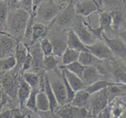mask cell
Masks as SVG:
<instances>
[{"label": "cell", "mask_w": 126, "mask_h": 118, "mask_svg": "<svg viewBox=\"0 0 126 118\" xmlns=\"http://www.w3.org/2000/svg\"><path fill=\"white\" fill-rule=\"evenodd\" d=\"M31 14L20 8H14L9 12L7 28L15 39H22L24 36Z\"/></svg>", "instance_id": "obj_1"}, {"label": "cell", "mask_w": 126, "mask_h": 118, "mask_svg": "<svg viewBox=\"0 0 126 118\" xmlns=\"http://www.w3.org/2000/svg\"><path fill=\"white\" fill-rule=\"evenodd\" d=\"M70 1L63 0L59 4H56L54 0H45L37 9L35 16L37 21L43 24L49 22V24Z\"/></svg>", "instance_id": "obj_2"}, {"label": "cell", "mask_w": 126, "mask_h": 118, "mask_svg": "<svg viewBox=\"0 0 126 118\" xmlns=\"http://www.w3.org/2000/svg\"><path fill=\"white\" fill-rule=\"evenodd\" d=\"M74 0H71L67 5L59 13L56 18L48 25L50 28L54 27L56 29L67 30L72 28L77 17Z\"/></svg>", "instance_id": "obj_3"}, {"label": "cell", "mask_w": 126, "mask_h": 118, "mask_svg": "<svg viewBox=\"0 0 126 118\" xmlns=\"http://www.w3.org/2000/svg\"><path fill=\"white\" fill-rule=\"evenodd\" d=\"M107 106H109V98L107 88L91 94L89 103V112L90 116L95 117Z\"/></svg>", "instance_id": "obj_4"}, {"label": "cell", "mask_w": 126, "mask_h": 118, "mask_svg": "<svg viewBox=\"0 0 126 118\" xmlns=\"http://www.w3.org/2000/svg\"><path fill=\"white\" fill-rule=\"evenodd\" d=\"M71 28L75 31L77 36L81 39V41L85 46L93 45L95 43V38L86 26L85 21L82 18V17L79 15L77 16L76 20Z\"/></svg>", "instance_id": "obj_5"}, {"label": "cell", "mask_w": 126, "mask_h": 118, "mask_svg": "<svg viewBox=\"0 0 126 118\" xmlns=\"http://www.w3.org/2000/svg\"><path fill=\"white\" fill-rule=\"evenodd\" d=\"M77 15L82 17H89L94 13H98L100 5L97 0H74Z\"/></svg>", "instance_id": "obj_6"}, {"label": "cell", "mask_w": 126, "mask_h": 118, "mask_svg": "<svg viewBox=\"0 0 126 118\" xmlns=\"http://www.w3.org/2000/svg\"><path fill=\"white\" fill-rule=\"evenodd\" d=\"M103 41L109 47L113 54L121 58H126V44L120 37L117 36L115 38H109L105 32L102 34Z\"/></svg>", "instance_id": "obj_7"}, {"label": "cell", "mask_w": 126, "mask_h": 118, "mask_svg": "<svg viewBox=\"0 0 126 118\" xmlns=\"http://www.w3.org/2000/svg\"><path fill=\"white\" fill-rule=\"evenodd\" d=\"M86 49L93 54L95 58L99 60H106V59H113V53L109 49V47L103 40H99L95 42L93 45L85 46Z\"/></svg>", "instance_id": "obj_8"}, {"label": "cell", "mask_w": 126, "mask_h": 118, "mask_svg": "<svg viewBox=\"0 0 126 118\" xmlns=\"http://www.w3.org/2000/svg\"><path fill=\"white\" fill-rule=\"evenodd\" d=\"M51 86L53 91L55 94L56 100L59 103L60 106H63L67 104V91L65 87L63 79H54L51 80Z\"/></svg>", "instance_id": "obj_9"}, {"label": "cell", "mask_w": 126, "mask_h": 118, "mask_svg": "<svg viewBox=\"0 0 126 118\" xmlns=\"http://www.w3.org/2000/svg\"><path fill=\"white\" fill-rule=\"evenodd\" d=\"M33 62H32V67L34 72H39L42 69H44V58L45 56L43 54L42 49L40 47V43H34L32 45V48L30 50Z\"/></svg>", "instance_id": "obj_10"}, {"label": "cell", "mask_w": 126, "mask_h": 118, "mask_svg": "<svg viewBox=\"0 0 126 118\" xmlns=\"http://www.w3.org/2000/svg\"><path fill=\"white\" fill-rule=\"evenodd\" d=\"M61 69V71L63 72L67 80L68 81V83L70 84V85L71 86L73 90L75 91V92H78V91H80L85 90L87 88L88 86L85 84V83L83 81V80H82L81 77L72 73L71 72L67 70V69Z\"/></svg>", "instance_id": "obj_11"}, {"label": "cell", "mask_w": 126, "mask_h": 118, "mask_svg": "<svg viewBox=\"0 0 126 118\" xmlns=\"http://www.w3.org/2000/svg\"><path fill=\"white\" fill-rule=\"evenodd\" d=\"M49 29L50 28L49 26L44 24L43 23L38 22V21H35L33 25L31 45L38 43V41L40 42L42 39L46 38Z\"/></svg>", "instance_id": "obj_12"}, {"label": "cell", "mask_w": 126, "mask_h": 118, "mask_svg": "<svg viewBox=\"0 0 126 118\" xmlns=\"http://www.w3.org/2000/svg\"><path fill=\"white\" fill-rule=\"evenodd\" d=\"M67 47L71 48V49L79 50L80 52L88 51L85 45L81 41V39L72 28L67 31Z\"/></svg>", "instance_id": "obj_13"}, {"label": "cell", "mask_w": 126, "mask_h": 118, "mask_svg": "<svg viewBox=\"0 0 126 118\" xmlns=\"http://www.w3.org/2000/svg\"><path fill=\"white\" fill-rule=\"evenodd\" d=\"M102 78V74L98 70L97 68H95V66L85 67L83 76H82V80L87 86H90L95 84V82L103 80Z\"/></svg>", "instance_id": "obj_14"}, {"label": "cell", "mask_w": 126, "mask_h": 118, "mask_svg": "<svg viewBox=\"0 0 126 118\" xmlns=\"http://www.w3.org/2000/svg\"><path fill=\"white\" fill-rule=\"evenodd\" d=\"M99 26L103 32H114L112 28V17L111 14L108 11L105 10H99Z\"/></svg>", "instance_id": "obj_15"}, {"label": "cell", "mask_w": 126, "mask_h": 118, "mask_svg": "<svg viewBox=\"0 0 126 118\" xmlns=\"http://www.w3.org/2000/svg\"><path fill=\"white\" fill-rule=\"evenodd\" d=\"M44 90H45V93L46 94V96L48 99H49V105H50V112L52 113H53L56 110L58 109L59 103L56 100V98L55 96V94L53 91L51 86V83L50 80L48 77V76H46L45 78V82H44Z\"/></svg>", "instance_id": "obj_16"}, {"label": "cell", "mask_w": 126, "mask_h": 118, "mask_svg": "<svg viewBox=\"0 0 126 118\" xmlns=\"http://www.w3.org/2000/svg\"><path fill=\"white\" fill-rule=\"evenodd\" d=\"M29 50H30L28 48V46L25 43L19 42L16 43L14 53V56L16 61V66H18L19 68H22V65L29 53Z\"/></svg>", "instance_id": "obj_17"}, {"label": "cell", "mask_w": 126, "mask_h": 118, "mask_svg": "<svg viewBox=\"0 0 126 118\" xmlns=\"http://www.w3.org/2000/svg\"><path fill=\"white\" fill-rule=\"evenodd\" d=\"M91 94L85 89L76 92L75 97L71 103V106L77 108H87L89 110V103Z\"/></svg>", "instance_id": "obj_18"}, {"label": "cell", "mask_w": 126, "mask_h": 118, "mask_svg": "<svg viewBox=\"0 0 126 118\" xmlns=\"http://www.w3.org/2000/svg\"><path fill=\"white\" fill-rule=\"evenodd\" d=\"M50 40H51L52 43H53V54L55 57H56L57 58H62L63 53L67 48V36L65 39L57 37V38H52Z\"/></svg>", "instance_id": "obj_19"}, {"label": "cell", "mask_w": 126, "mask_h": 118, "mask_svg": "<svg viewBox=\"0 0 126 118\" xmlns=\"http://www.w3.org/2000/svg\"><path fill=\"white\" fill-rule=\"evenodd\" d=\"M54 113L57 114L61 118H78L79 108L67 104L63 106H59Z\"/></svg>", "instance_id": "obj_20"}, {"label": "cell", "mask_w": 126, "mask_h": 118, "mask_svg": "<svg viewBox=\"0 0 126 118\" xmlns=\"http://www.w3.org/2000/svg\"><path fill=\"white\" fill-rule=\"evenodd\" d=\"M15 46H16V44L15 43L14 39L6 36L0 37V58L1 59L5 58L6 54H8Z\"/></svg>", "instance_id": "obj_21"}, {"label": "cell", "mask_w": 126, "mask_h": 118, "mask_svg": "<svg viewBox=\"0 0 126 118\" xmlns=\"http://www.w3.org/2000/svg\"><path fill=\"white\" fill-rule=\"evenodd\" d=\"M32 90V87L24 80H23L20 83L17 94H18V99H19L20 105L22 108L26 106V102H27L29 96L31 94Z\"/></svg>", "instance_id": "obj_22"}, {"label": "cell", "mask_w": 126, "mask_h": 118, "mask_svg": "<svg viewBox=\"0 0 126 118\" xmlns=\"http://www.w3.org/2000/svg\"><path fill=\"white\" fill-rule=\"evenodd\" d=\"M79 62L81 63L85 67L89 66H95L101 62L100 60L91 54L89 51H82L80 52Z\"/></svg>", "instance_id": "obj_23"}, {"label": "cell", "mask_w": 126, "mask_h": 118, "mask_svg": "<svg viewBox=\"0 0 126 118\" xmlns=\"http://www.w3.org/2000/svg\"><path fill=\"white\" fill-rule=\"evenodd\" d=\"M118 84V82H110V81L105 80H101L95 82V84L92 85L88 86L85 90L88 91L90 94H93L99 91L106 89L107 87H111V86L117 85Z\"/></svg>", "instance_id": "obj_24"}, {"label": "cell", "mask_w": 126, "mask_h": 118, "mask_svg": "<svg viewBox=\"0 0 126 118\" xmlns=\"http://www.w3.org/2000/svg\"><path fill=\"white\" fill-rule=\"evenodd\" d=\"M80 55V51L71 49V48H67L62 56V65H67L73 62H75L79 61Z\"/></svg>", "instance_id": "obj_25"}, {"label": "cell", "mask_w": 126, "mask_h": 118, "mask_svg": "<svg viewBox=\"0 0 126 118\" xmlns=\"http://www.w3.org/2000/svg\"><path fill=\"white\" fill-rule=\"evenodd\" d=\"M37 110L41 112H49L50 105L46 94L44 92H38L36 98Z\"/></svg>", "instance_id": "obj_26"}, {"label": "cell", "mask_w": 126, "mask_h": 118, "mask_svg": "<svg viewBox=\"0 0 126 118\" xmlns=\"http://www.w3.org/2000/svg\"><path fill=\"white\" fill-rule=\"evenodd\" d=\"M9 3L7 0L0 1V30H4L7 26L9 15Z\"/></svg>", "instance_id": "obj_27"}, {"label": "cell", "mask_w": 126, "mask_h": 118, "mask_svg": "<svg viewBox=\"0 0 126 118\" xmlns=\"http://www.w3.org/2000/svg\"><path fill=\"white\" fill-rule=\"evenodd\" d=\"M2 86L3 88L8 93L9 95L12 96V97H15L16 93V85L12 77L6 76L2 79Z\"/></svg>", "instance_id": "obj_28"}, {"label": "cell", "mask_w": 126, "mask_h": 118, "mask_svg": "<svg viewBox=\"0 0 126 118\" xmlns=\"http://www.w3.org/2000/svg\"><path fill=\"white\" fill-rule=\"evenodd\" d=\"M60 69H67V70H69L72 73L75 74V75H77L78 76H79L82 79V76H83L84 71L85 69V66H84L83 65L78 61V62H73L67 65H61V66L60 67Z\"/></svg>", "instance_id": "obj_29"}, {"label": "cell", "mask_w": 126, "mask_h": 118, "mask_svg": "<svg viewBox=\"0 0 126 118\" xmlns=\"http://www.w3.org/2000/svg\"><path fill=\"white\" fill-rule=\"evenodd\" d=\"M24 80L32 87V89L38 88L40 84V78L35 72H26L23 75Z\"/></svg>", "instance_id": "obj_30"}, {"label": "cell", "mask_w": 126, "mask_h": 118, "mask_svg": "<svg viewBox=\"0 0 126 118\" xmlns=\"http://www.w3.org/2000/svg\"><path fill=\"white\" fill-rule=\"evenodd\" d=\"M16 66V61L15 56H9L7 58L0 60V67L4 72H8Z\"/></svg>", "instance_id": "obj_31"}, {"label": "cell", "mask_w": 126, "mask_h": 118, "mask_svg": "<svg viewBox=\"0 0 126 118\" xmlns=\"http://www.w3.org/2000/svg\"><path fill=\"white\" fill-rule=\"evenodd\" d=\"M58 68V59L53 54L45 56L44 69L46 71H55Z\"/></svg>", "instance_id": "obj_32"}, {"label": "cell", "mask_w": 126, "mask_h": 118, "mask_svg": "<svg viewBox=\"0 0 126 118\" xmlns=\"http://www.w3.org/2000/svg\"><path fill=\"white\" fill-rule=\"evenodd\" d=\"M40 47L44 56L52 55L53 53V47L51 40L47 37L44 38L40 41Z\"/></svg>", "instance_id": "obj_33"}, {"label": "cell", "mask_w": 126, "mask_h": 118, "mask_svg": "<svg viewBox=\"0 0 126 118\" xmlns=\"http://www.w3.org/2000/svg\"><path fill=\"white\" fill-rule=\"evenodd\" d=\"M125 106V104L121 102L119 100H117L115 102H114V105L110 106L112 117L114 118H119L125 109V106Z\"/></svg>", "instance_id": "obj_34"}, {"label": "cell", "mask_w": 126, "mask_h": 118, "mask_svg": "<svg viewBox=\"0 0 126 118\" xmlns=\"http://www.w3.org/2000/svg\"><path fill=\"white\" fill-rule=\"evenodd\" d=\"M114 75L118 80V83H122L126 84V67L117 65L114 71Z\"/></svg>", "instance_id": "obj_35"}, {"label": "cell", "mask_w": 126, "mask_h": 118, "mask_svg": "<svg viewBox=\"0 0 126 118\" xmlns=\"http://www.w3.org/2000/svg\"><path fill=\"white\" fill-rule=\"evenodd\" d=\"M38 93V88H34L32 90L31 94H30L29 98L28 99L27 102H26V107L28 108L29 110L32 111H37V106H36V98L37 94Z\"/></svg>", "instance_id": "obj_36"}, {"label": "cell", "mask_w": 126, "mask_h": 118, "mask_svg": "<svg viewBox=\"0 0 126 118\" xmlns=\"http://www.w3.org/2000/svg\"><path fill=\"white\" fill-rule=\"evenodd\" d=\"M61 76L63 79V81L64 83L65 87H66V91H67V104H71L72 102V101L74 100L75 97L76 92L73 90V88L71 87V86L70 85V84L68 83V81L67 80L66 77H65L63 72L61 71Z\"/></svg>", "instance_id": "obj_37"}, {"label": "cell", "mask_w": 126, "mask_h": 118, "mask_svg": "<svg viewBox=\"0 0 126 118\" xmlns=\"http://www.w3.org/2000/svg\"><path fill=\"white\" fill-rule=\"evenodd\" d=\"M33 6L34 0H20L17 4V7L27 11L31 15L33 14Z\"/></svg>", "instance_id": "obj_38"}, {"label": "cell", "mask_w": 126, "mask_h": 118, "mask_svg": "<svg viewBox=\"0 0 126 118\" xmlns=\"http://www.w3.org/2000/svg\"><path fill=\"white\" fill-rule=\"evenodd\" d=\"M32 62H33V58H32V56L30 53V50H29V53L27 56V58H26L24 62L22 65V72L24 73L27 71H28L29 69H31L32 67Z\"/></svg>", "instance_id": "obj_39"}, {"label": "cell", "mask_w": 126, "mask_h": 118, "mask_svg": "<svg viewBox=\"0 0 126 118\" xmlns=\"http://www.w3.org/2000/svg\"><path fill=\"white\" fill-rule=\"evenodd\" d=\"M95 118H112L111 114V106H107L104 110H103Z\"/></svg>", "instance_id": "obj_40"}, {"label": "cell", "mask_w": 126, "mask_h": 118, "mask_svg": "<svg viewBox=\"0 0 126 118\" xmlns=\"http://www.w3.org/2000/svg\"><path fill=\"white\" fill-rule=\"evenodd\" d=\"M45 0H34V6H33V14L32 15L34 16H36V11H37V9L38 7L40 6V4L44 2Z\"/></svg>", "instance_id": "obj_41"}, {"label": "cell", "mask_w": 126, "mask_h": 118, "mask_svg": "<svg viewBox=\"0 0 126 118\" xmlns=\"http://www.w3.org/2000/svg\"><path fill=\"white\" fill-rule=\"evenodd\" d=\"M13 112L12 110H6L0 113V118H11L13 117Z\"/></svg>", "instance_id": "obj_42"}, {"label": "cell", "mask_w": 126, "mask_h": 118, "mask_svg": "<svg viewBox=\"0 0 126 118\" xmlns=\"http://www.w3.org/2000/svg\"><path fill=\"white\" fill-rule=\"evenodd\" d=\"M118 37H120L123 40V42L126 44V25H125V29L124 31H119L118 34Z\"/></svg>", "instance_id": "obj_43"}, {"label": "cell", "mask_w": 126, "mask_h": 118, "mask_svg": "<svg viewBox=\"0 0 126 118\" xmlns=\"http://www.w3.org/2000/svg\"><path fill=\"white\" fill-rule=\"evenodd\" d=\"M13 118H26L24 114H22L19 111H14L13 113Z\"/></svg>", "instance_id": "obj_44"}, {"label": "cell", "mask_w": 126, "mask_h": 118, "mask_svg": "<svg viewBox=\"0 0 126 118\" xmlns=\"http://www.w3.org/2000/svg\"><path fill=\"white\" fill-rule=\"evenodd\" d=\"M118 87H120V89L122 91V93L125 94H126V84H122V83H119L118 84Z\"/></svg>", "instance_id": "obj_45"}, {"label": "cell", "mask_w": 126, "mask_h": 118, "mask_svg": "<svg viewBox=\"0 0 126 118\" xmlns=\"http://www.w3.org/2000/svg\"><path fill=\"white\" fill-rule=\"evenodd\" d=\"M49 118H61L60 116H58L57 114H56V113H52V115H51V117H49Z\"/></svg>", "instance_id": "obj_46"}, {"label": "cell", "mask_w": 126, "mask_h": 118, "mask_svg": "<svg viewBox=\"0 0 126 118\" xmlns=\"http://www.w3.org/2000/svg\"><path fill=\"white\" fill-rule=\"evenodd\" d=\"M20 1V0H14V2H15V3H16V5H17V4H18V2Z\"/></svg>", "instance_id": "obj_47"}, {"label": "cell", "mask_w": 126, "mask_h": 118, "mask_svg": "<svg viewBox=\"0 0 126 118\" xmlns=\"http://www.w3.org/2000/svg\"><path fill=\"white\" fill-rule=\"evenodd\" d=\"M120 1L121 2V3H122L123 4V5H124V4L126 2V0H120Z\"/></svg>", "instance_id": "obj_48"}, {"label": "cell", "mask_w": 126, "mask_h": 118, "mask_svg": "<svg viewBox=\"0 0 126 118\" xmlns=\"http://www.w3.org/2000/svg\"><path fill=\"white\" fill-rule=\"evenodd\" d=\"M124 8H125V14H126V2L124 4Z\"/></svg>", "instance_id": "obj_49"}, {"label": "cell", "mask_w": 126, "mask_h": 118, "mask_svg": "<svg viewBox=\"0 0 126 118\" xmlns=\"http://www.w3.org/2000/svg\"><path fill=\"white\" fill-rule=\"evenodd\" d=\"M0 1H2V0H0Z\"/></svg>", "instance_id": "obj_50"}]
</instances>
